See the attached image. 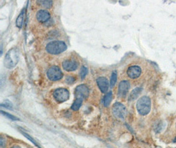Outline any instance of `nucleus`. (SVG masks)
Here are the masks:
<instances>
[{
  "label": "nucleus",
  "mask_w": 176,
  "mask_h": 148,
  "mask_svg": "<svg viewBox=\"0 0 176 148\" xmlns=\"http://www.w3.org/2000/svg\"><path fill=\"white\" fill-rule=\"evenodd\" d=\"M36 3L43 8L50 9L53 5V0H36Z\"/></svg>",
  "instance_id": "ddd939ff"
},
{
  "label": "nucleus",
  "mask_w": 176,
  "mask_h": 148,
  "mask_svg": "<svg viewBox=\"0 0 176 148\" xmlns=\"http://www.w3.org/2000/svg\"><path fill=\"white\" fill-rule=\"evenodd\" d=\"M174 142H176V137H175V138L174 140Z\"/></svg>",
  "instance_id": "b1692460"
},
{
  "label": "nucleus",
  "mask_w": 176,
  "mask_h": 148,
  "mask_svg": "<svg viewBox=\"0 0 176 148\" xmlns=\"http://www.w3.org/2000/svg\"><path fill=\"white\" fill-rule=\"evenodd\" d=\"M1 113H2V114L5 115V117H7L8 119H11L12 120H14V121H15V120H19V118L13 116V115L11 114H9V113H7V112H5V111H1Z\"/></svg>",
  "instance_id": "aec40b11"
},
{
  "label": "nucleus",
  "mask_w": 176,
  "mask_h": 148,
  "mask_svg": "<svg viewBox=\"0 0 176 148\" xmlns=\"http://www.w3.org/2000/svg\"><path fill=\"white\" fill-rule=\"evenodd\" d=\"M151 101L148 96H142L137 103V109L138 113L142 116H145L151 111Z\"/></svg>",
  "instance_id": "f03ea898"
},
{
  "label": "nucleus",
  "mask_w": 176,
  "mask_h": 148,
  "mask_svg": "<svg viewBox=\"0 0 176 148\" xmlns=\"http://www.w3.org/2000/svg\"><path fill=\"white\" fill-rule=\"evenodd\" d=\"M75 82V78L72 77V76H67V78H66V82H67V84H73V82Z\"/></svg>",
  "instance_id": "5701e85b"
},
{
  "label": "nucleus",
  "mask_w": 176,
  "mask_h": 148,
  "mask_svg": "<svg viewBox=\"0 0 176 148\" xmlns=\"http://www.w3.org/2000/svg\"><path fill=\"white\" fill-rule=\"evenodd\" d=\"M112 100V92H109L106 94V96H104V104L105 107H108L110 105L111 101Z\"/></svg>",
  "instance_id": "f3484780"
},
{
  "label": "nucleus",
  "mask_w": 176,
  "mask_h": 148,
  "mask_svg": "<svg viewBox=\"0 0 176 148\" xmlns=\"http://www.w3.org/2000/svg\"><path fill=\"white\" fill-rule=\"evenodd\" d=\"M96 82L99 89L100 90L102 93H106L108 90L109 84L108 80L106 77L101 76V77L98 78L96 80Z\"/></svg>",
  "instance_id": "1a4fd4ad"
},
{
  "label": "nucleus",
  "mask_w": 176,
  "mask_h": 148,
  "mask_svg": "<svg viewBox=\"0 0 176 148\" xmlns=\"http://www.w3.org/2000/svg\"><path fill=\"white\" fill-rule=\"evenodd\" d=\"M50 19V14L46 10H40L36 13V19L40 23H45Z\"/></svg>",
  "instance_id": "f8f14e48"
},
{
  "label": "nucleus",
  "mask_w": 176,
  "mask_h": 148,
  "mask_svg": "<svg viewBox=\"0 0 176 148\" xmlns=\"http://www.w3.org/2000/svg\"><path fill=\"white\" fill-rule=\"evenodd\" d=\"M69 92L65 88H58L53 93V96L55 100L59 103H63L67 101L69 98Z\"/></svg>",
  "instance_id": "20e7f679"
},
{
  "label": "nucleus",
  "mask_w": 176,
  "mask_h": 148,
  "mask_svg": "<svg viewBox=\"0 0 176 148\" xmlns=\"http://www.w3.org/2000/svg\"><path fill=\"white\" fill-rule=\"evenodd\" d=\"M48 78L52 81H57L63 77V73L57 66H53L49 68L47 72Z\"/></svg>",
  "instance_id": "423d86ee"
},
{
  "label": "nucleus",
  "mask_w": 176,
  "mask_h": 148,
  "mask_svg": "<svg viewBox=\"0 0 176 148\" xmlns=\"http://www.w3.org/2000/svg\"><path fill=\"white\" fill-rule=\"evenodd\" d=\"M21 132L22 134H23V135H24V136H25L26 137V138H28V139H29V140L30 141H31L32 142V143H33V144H35V145L36 146H37V147H40L39 146H38V145L37 144V143H36V141H35V140L34 139H33V138H32V137H31V136H29V135L28 134H26V133H25V132H23V131H21Z\"/></svg>",
  "instance_id": "4be33fe9"
},
{
  "label": "nucleus",
  "mask_w": 176,
  "mask_h": 148,
  "mask_svg": "<svg viewBox=\"0 0 176 148\" xmlns=\"http://www.w3.org/2000/svg\"><path fill=\"white\" fill-rule=\"evenodd\" d=\"M117 77H118V76H117V72L116 71H113V72L112 73V76H111V78H110V84H109V85H110L111 87H113L115 83H116V82H117Z\"/></svg>",
  "instance_id": "a211bd4d"
},
{
  "label": "nucleus",
  "mask_w": 176,
  "mask_h": 148,
  "mask_svg": "<svg viewBox=\"0 0 176 148\" xmlns=\"http://www.w3.org/2000/svg\"><path fill=\"white\" fill-rule=\"evenodd\" d=\"M1 106L3 107H5V108L9 109H12V107H13L12 103H11L10 101H9L8 100H5L3 103H2L1 104Z\"/></svg>",
  "instance_id": "412c9836"
},
{
  "label": "nucleus",
  "mask_w": 176,
  "mask_h": 148,
  "mask_svg": "<svg viewBox=\"0 0 176 148\" xmlns=\"http://www.w3.org/2000/svg\"><path fill=\"white\" fill-rule=\"evenodd\" d=\"M130 88V84L127 80H123L119 83L118 86V96L119 97H125L127 94Z\"/></svg>",
  "instance_id": "6e6552de"
},
{
  "label": "nucleus",
  "mask_w": 176,
  "mask_h": 148,
  "mask_svg": "<svg viewBox=\"0 0 176 148\" xmlns=\"http://www.w3.org/2000/svg\"><path fill=\"white\" fill-rule=\"evenodd\" d=\"M62 67L65 70L71 72L77 69L78 64L74 60H66L63 63Z\"/></svg>",
  "instance_id": "9b49d317"
},
{
  "label": "nucleus",
  "mask_w": 176,
  "mask_h": 148,
  "mask_svg": "<svg viewBox=\"0 0 176 148\" xmlns=\"http://www.w3.org/2000/svg\"><path fill=\"white\" fill-rule=\"evenodd\" d=\"M82 101H83V99H82V98H80V97L75 98V100L72 104V105H71V109H72L73 111H78L82 105Z\"/></svg>",
  "instance_id": "2eb2a0df"
},
{
  "label": "nucleus",
  "mask_w": 176,
  "mask_h": 148,
  "mask_svg": "<svg viewBox=\"0 0 176 148\" xmlns=\"http://www.w3.org/2000/svg\"><path fill=\"white\" fill-rule=\"evenodd\" d=\"M112 112L114 116L119 119H124L127 115V111L125 106L122 103L117 102L113 104L112 107Z\"/></svg>",
  "instance_id": "39448f33"
},
{
  "label": "nucleus",
  "mask_w": 176,
  "mask_h": 148,
  "mask_svg": "<svg viewBox=\"0 0 176 148\" xmlns=\"http://www.w3.org/2000/svg\"><path fill=\"white\" fill-rule=\"evenodd\" d=\"M141 92H142V88H141V87H136L135 89H134L131 92V94L129 96V100L134 101L135 100H136L141 94Z\"/></svg>",
  "instance_id": "4468645a"
},
{
  "label": "nucleus",
  "mask_w": 176,
  "mask_h": 148,
  "mask_svg": "<svg viewBox=\"0 0 176 148\" xmlns=\"http://www.w3.org/2000/svg\"><path fill=\"white\" fill-rule=\"evenodd\" d=\"M67 49V45L63 41H53L48 43L46 50L52 55H58L65 52Z\"/></svg>",
  "instance_id": "7ed1b4c3"
},
{
  "label": "nucleus",
  "mask_w": 176,
  "mask_h": 148,
  "mask_svg": "<svg viewBox=\"0 0 176 148\" xmlns=\"http://www.w3.org/2000/svg\"><path fill=\"white\" fill-rule=\"evenodd\" d=\"M87 73H88L87 68L85 67H82L81 70H80V73H79L80 77H81V80H84L85 79V78L86 77Z\"/></svg>",
  "instance_id": "6ab92c4d"
},
{
  "label": "nucleus",
  "mask_w": 176,
  "mask_h": 148,
  "mask_svg": "<svg viewBox=\"0 0 176 148\" xmlns=\"http://www.w3.org/2000/svg\"><path fill=\"white\" fill-rule=\"evenodd\" d=\"M24 18H25V10H23L16 20V26H17L18 28L21 29L22 28V26H23Z\"/></svg>",
  "instance_id": "dca6fc26"
},
{
  "label": "nucleus",
  "mask_w": 176,
  "mask_h": 148,
  "mask_svg": "<svg viewBox=\"0 0 176 148\" xmlns=\"http://www.w3.org/2000/svg\"><path fill=\"white\" fill-rule=\"evenodd\" d=\"M89 96V89L86 85L81 84L76 87L75 90V98L80 97L82 99H86Z\"/></svg>",
  "instance_id": "0eeeda50"
},
{
  "label": "nucleus",
  "mask_w": 176,
  "mask_h": 148,
  "mask_svg": "<svg viewBox=\"0 0 176 148\" xmlns=\"http://www.w3.org/2000/svg\"><path fill=\"white\" fill-rule=\"evenodd\" d=\"M19 60V52L17 48L13 47L9 49L4 59L5 67L9 69L14 68L17 65Z\"/></svg>",
  "instance_id": "f257e3e1"
},
{
  "label": "nucleus",
  "mask_w": 176,
  "mask_h": 148,
  "mask_svg": "<svg viewBox=\"0 0 176 148\" xmlns=\"http://www.w3.org/2000/svg\"><path fill=\"white\" fill-rule=\"evenodd\" d=\"M141 69L139 66H132L130 67L127 71V74L129 78L132 79H135L139 78L141 74Z\"/></svg>",
  "instance_id": "9d476101"
}]
</instances>
